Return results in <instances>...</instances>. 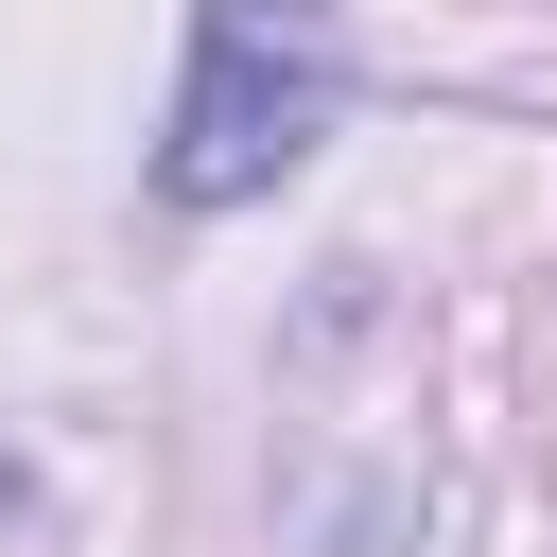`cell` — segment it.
I'll list each match as a JSON object with an SVG mask.
<instances>
[{
    "label": "cell",
    "instance_id": "6da1fadb",
    "mask_svg": "<svg viewBox=\"0 0 557 557\" xmlns=\"http://www.w3.org/2000/svg\"><path fill=\"white\" fill-rule=\"evenodd\" d=\"M348 104V35L331 0H191V70H174V139H157V191L174 209H244L278 191Z\"/></svg>",
    "mask_w": 557,
    "mask_h": 557
}]
</instances>
